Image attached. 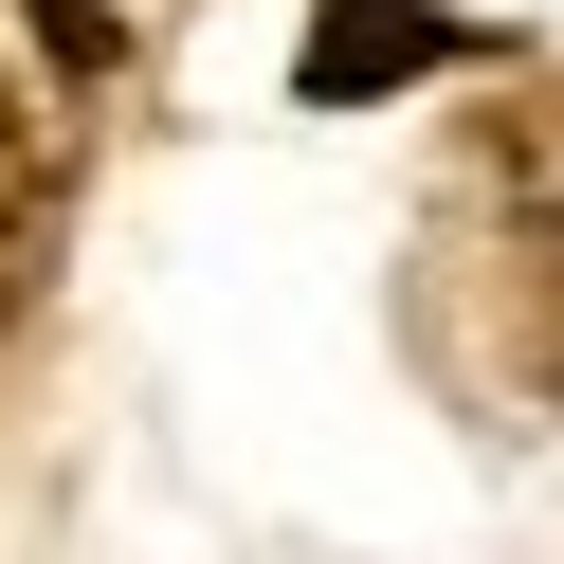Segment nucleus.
<instances>
[{
	"mask_svg": "<svg viewBox=\"0 0 564 564\" xmlns=\"http://www.w3.org/2000/svg\"><path fill=\"white\" fill-rule=\"evenodd\" d=\"M37 256H55V183H0V310L37 292Z\"/></svg>",
	"mask_w": 564,
	"mask_h": 564,
	"instance_id": "obj_2",
	"label": "nucleus"
},
{
	"mask_svg": "<svg viewBox=\"0 0 564 564\" xmlns=\"http://www.w3.org/2000/svg\"><path fill=\"white\" fill-rule=\"evenodd\" d=\"M437 55H455L437 0H328V19H310V55H292V91H310V110H365V91L437 74Z\"/></svg>",
	"mask_w": 564,
	"mask_h": 564,
	"instance_id": "obj_1",
	"label": "nucleus"
},
{
	"mask_svg": "<svg viewBox=\"0 0 564 564\" xmlns=\"http://www.w3.org/2000/svg\"><path fill=\"white\" fill-rule=\"evenodd\" d=\"M19 19H37L55 74H110V0H19Z\"/></svg>",
	"mask_w": 564,
	"mask_h": 564,
	"instance_id": "obj_3",
	"label": "nucleus"
}]
</instances>
